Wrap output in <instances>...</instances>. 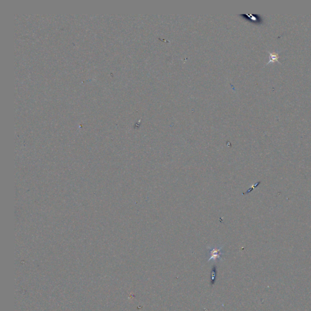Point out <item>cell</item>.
<instances>
[{"mask_svg": "<svg viewBox=\"0 0 311 311\" xmlns=\"http://www.w3.org/2000/svg\"><path fill=\"white\" fill-rule=\"evenodd\" d=\"M223 247L224 245L216 247H208L207 252L208 256L209 257L208 262L210 261H221L222 257L224 255V252L223 251Z\"/></svg>", "mask_w": 311, "mask_h": 311, "instance_id": "1", "label": "cell"}, {"mask_svg": "<svg viewBox=\"0 0 311 311\" xmlns=\"http://www.w3.org/2000/svg\"><path fill=\"white\" fill-rule=\"evenodd\" d=\"M269 61H268V63L266 64L267 65H269L272 63H275V62H278V63L281 64L280 63H279V61H278V58H279V55L278 54V52H269Z\"/></svg>", "mask_w": 311, "mask_h": 311, "instance_id": "2", "label": "cell"}, {"mask_svg": "<svg viewBox=\"0 0 311 311\" xmlns=\"http://www.w3.org/2000/svg\"><path fill=\"white\" fill-rule=\"evenodd\" d=\"M216 269L214 267L213 268V269L211 270V285H213V283L215 282V278L216 276Z\"/></svg>", "mask_w": 311, "mask_h": 311, "instance_id": "3", "label": "cell"}, {"mask_svg": "<svg viewBox=\"0 0 311 311\" xmlns=\"http://www.w3.org/2000/svg\"><path fill=\"white\" fill-rule=\"evenodd\" d=\"M260 183H261V181L258 182L257 183H256L255 185H254V186H252L251 188H250L249 189H248V190H247V191L246 192V193H243V195H245V194H248V193H250V192H252V190H254V189H255L256 187H257V186H258V185H260Z\"/></svg>", "mask_w": 311, "mask_h": 311, "instance_id": "4", "label": "cell"}]
</instances>
